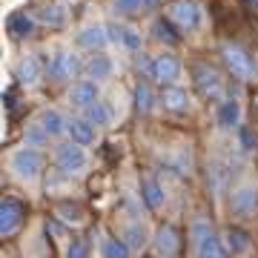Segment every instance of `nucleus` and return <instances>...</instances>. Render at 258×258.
<instances>
[{
    "label": "nucleus",
    "instance_id": "9b49d317",
    "mask_svg": "<svg viewBox=\"0 0 258 258\" xmlns=\"http://www.w3.org/2000/svg\"><path fill=\"white\" fill-rule=\"evenodd\" d=\"M161 103H164V109L172 112V115L189 112V95H186V89H181L175 83H166L164 89H161Z\"/></svg>",
    "mask_w": 258,
    "mask_h": 258
},
{
    "label": "nucleus",
    "instance_id": "aec40b11",
    "mask_svg": "<svg viewBox=\"0 0 258 258\" xmlns=\"http://www.w3.org/2000/svg\"><path fill=\"white\" fill-rule=\"evenodd\" d=\"M224 247L230 249L232 255H241V252H247L249 249V235L244 230H238V227H230V230L224 232Z\"/></svg>",
    "mask_w": 258,
    "mask_h": 258
},
{
    "label": "nucleus",
    "instance_id": "f03ea898",
    "mask_svg": "<svg viewBox=\"0 0 258 258\" xmlns=\"http://www.w3.org/2000/svg\"><path fill=\"white\" fill-rule=\"evenodd\" d=\"M192 81H195V89L201 92V98H207V101H224V78L210 63H195Z\"/></svg>",
    "mask_w": 258,
    "mask_h": 258
},
{
    "label": "nucleus",
    "instance_id": "f8f14e48",
    "mask_svg": "<svg viewBox=\"0 0 258 258\" xmlns=\"http://www.w3.org/2000/svg\"><path fill=\"white\" fill-rule=\"evenodd\" d=\"M98 101V81H78L69 89V103H75L78 109H89Z\"/></svg>",
    "mask_w": 258,
    "mask_h": 258
},
{
    "label": "nucleus",
    "instance_id": "0eeeda50",
    "mask_svg": "<svg viewBox=\"0 0 258 258\" xmlns=\"http://www.w3.org/2000/svg\"><path fill=\"white\" fill-rule=\"evenodd\" d=\"M169 20L181 32H195V29L201 26V9L195 6L192 0H178V3H172V9H169Z\"/></svg>",
    "mask_w": 258,
    "mask_h": 258
},
{
    "label": "nucleus",
    "instance_id": "2eb2a0df",
    "mask_svg": "<svg viewBox=\"0 0 258 258\" xmlns=\"http://www.w3.org/2000/svg\"><path fill=\"white\" fill-rule=\"evenodd\" d=\"M181 247V238H178L175 227H161L155 232V249L161 252V258H172Z\"/></svg>",
    "mask_w": 258,
    "mask_h": 258
},
{
    "label": "nucleus",
    "instance_id": "bb28decb",
    "mask_svg": "<svg viewBox=\"0 0 258 258\" xmlns=\"http://www.w3.org/2000/svg\"><path fill=\"white\" fill-rule=\"evenodd\" d=\"M129 244L123 238H106L103 241V258H129Z\"/></svg>",
    "mask_w": 258,
    "mask_h": 258
},
{
    "label": "nucleus",
    "instance_id": "473e14b6",
    "mask_svg": "<svg viewBox=\"0 0 258 258\" xmlns=\"http://www.w3.org/2000/svg\"><path fill=\"white\" fill-rule=\"evenodd\" d=\"M144 3H147V0H115V6H118L120 12H126V15L141 12V9H144Z\"/></svg>",
    "mask_w": 258,
    "mask_h": 258
},
{
    "label": "nucleus",
    "instance_id": "1a4fd4ad",
    "mask_svg": "<svg viewBox=\"0 0 258 258\" xmlns=\"http://www.w3.org/2000/svg\"><path fill=\"white\" fill-rule=\"evenodd\" d=\"M78 69H81V63H78V57L72 52H55L46 66L52 81H72L75 75H78Z\"/></svg>",
    "mask_w": 258,
    "mask_h": 258
},
{
    "label": "nucleus",
    "instance_id": "dca6fc26",
    "mask_svg": "<svg viewBox=\"0 0 258 258\" xmlns=\"http://www.w3.org/2000/svg\"><path fill=\"white\" fill-rule=\"evenodd\" d=\"M6 29H9L12 37H29L35 32V18L26 15V12H12L6 18Z\"/></svg>",
    "mask_w": 258,
    "mask_h": 258
},
{
    "label": "nucleus",
    "instance_id": "5701e85b",
    "mask_svg": "<svg viewBox=\"0 0 258 258\" xmlns=\"http://www.w3.org/2000/svg\"><path fill=\"white\" fill-rule=\"evenodd\" d=\"M40 123H43V129H46L52 138H55V135H60V132H66L63 115H60V112H55V109H46V112H43V115H40Z\"/></svg>",
    "mask_w": 258,
    "mask_h": 258
},
{
    "label": "nucleus",
    "instance_id": "2f4dec72",
    "mask_svg": "<svg viewBox=\"0 0 258 258\" xmlns=\"http://www.w3.org/2000/svg\"><path fill=\"white\" fill-rule=\"evenodd\" d=\"M238 138H241V147L247 149V152H255L258 149V138H255V132L249 126H241L238 129Z\"/></svg>",
    "mask_w": 258,
    "mask_h": 258
},
{
    "label": "nucleus",
    "instance_id": "a878e982",
    "mask_svg": "<svg viewBox=\"0 0 258 258\" xmlns=\"http://www.w3.org/2000/svg\"><path fill=\"white\" fill-rule=\"evenodd\" d=\"M152 106H155V95H152V89H149L147 83H138V86H135V109L147 115Z\"/></svg>",
    "mask_w": 258,
    "mask_h": 258
},
{
    "label": "nucleus",
    "instance_id": "a211bd4d",
    "mask_svg": "<svg viewBox=\"0 0 258 258\" xmlns=\"http://www.w3.org/2000/svg\"><path fill=\"white\" fill-rule=\"evenodd\" d=\"M141 198H144V204H147L149 210H161L166 201L164 186L158 184V181H152V178H147V181H141Z\"/></svg>",
    "mask_w": 258,
    "mask_h": 258
},
{
    "label": "nucleus",
    "instance_id": "7ed1b4c3",
    "mask_svg": "<svg viewBox=\"0 0 258 258\" xmlns=\"http://www.w3.org/2000/svg\"><path fill=\"white\" fill-rule=\"evenodd\" d=\"M9 169L20 178V181H35V178L40 175V169H43V158H40V152H37V149H32L26 144L23 149L12 152Z\"/></svg>",
    "mask_w": 258,
    "mask_h": 258
},
{
    "label": "nucleus",
    "instance_id": "f3484780",
    "mask_svg": "<svg viewBox=\"0 0 258 258\" xmlns=\"http://www.w3.org/2000/svg\"><path fill=\"white\" fill-rule=\"evenodd\" d=\"M86 78H92V81H106L112 75V57L103 55V52H98V55H92L89 60H86Z\"/></svg>",
    "mask_w": 258,
    "mask_h": 258
},
{
    "label": "nucleus",
    "instance_id": "393cba45",
    "mask_svg": "<svg viewBox=\"0 0 258 258\" xmlns=\"http://www.w3.org/2000/svg\"><path fill=\"white\" fill-rule=\"evenodd\" d=\"M152 35H155L158 40H166V43H178V40H181V35L172 29V20H166V18H158L155 23H152Z\"/></svg>",
    "mask_w": 258,
    "mask_h": 258
},
{
    "label": "nucleus",
    "instance_id": "412c9836",
    "mask_svg": "<svg viewBox=\"0 0 258 258\" xmlns=\"http://www.w3.org/2000/svg\"><path fill=\"white\" fill-rule=\"evenodd\" d=\"M106 40H109V35H106L103 26H86L81 35H78V43L86 46V49H101Z\"/></svg>",
    "mask_w": 258,
    "mask_h": 258
},
{
    "label": "nucleus",
    "instance_id": "6e6552de",
    "mask_svg": "<svg viewBox=\"0 0 258 258\" xmlns=\"http://www.w3.org/2000/svg\"><path fill=\"white\" fill-rule=\"evenodd\" d=\"M258 210V189L255 186H241L230 195V212L235 218H252Z\"/></svg>",
    "mask_w": 258,
    "mask_h": 258
},
{
    "label": "nucleus",
    "instance_id": "20e7f679",
    "mask_svg": "<svg viewBox=\"0 0 258 258\" xmlns=\"http://www.w3.org/2000/svg\"><path fill=\"white\" fill-rule=\"evenodd\" d=\"M221 57H224V63H227V69H230L232 78L247 81V78L255 75V60H252V57H249L241 46H235V43H224V46H221Z\"/></svg>",
    "mask_w": 258,
    "mask_h": 258
},
{
    "label": "nucleus",
    "instance_id": "72a5a7b5",
    "mask_svg": "<svg viewBox=\"0 0 258 258\" xmlns=\"http://www.w3.org/2000/svg\"><path fill=\"white\" fill-rule=\"evenodd\" d=\"M57 212H63V218H66V221H72V224H78V221L83 218V215H81V207H69V204H63Z\"/></svg>",
    "mask_w": 258,
    "mask_h": 258
},
{
    "label": "nucleus",
    "instance_id": "b1692460",
    "mask_svg": "<svg viewBox=\"0 0 258 258\" xmlns=\"http://www.w3.org/2000/svg\"><path fill=\"white\" fill-rule=\"evenodd\" d=\"M83 112H86L83 118H89L95 126H106V123L112 120V109H109V106H106L103 101H95L89 109H83Z\"/></svg>",
    "mask_w": 258,
    "mask_h": 258
},
{
    "label": "nucleus",
    "instance_id": "39448f33",
    "mask_svg": "<svg viewBox=\"0 0 258 258\" xmlns=\"http://www.w3.org/2000/svg\"><path fill=\"white\" fill-rule=\"evenodd\" d=\"M55 164L60 172L72 175V172H81L86 166V152H83V144L78 141H69V144H60L55 149Z\"/></svg>",
    "mask_w": 258,
    "mask_h": 258
},
{
    "label": "nucleus",
    "instance_id": "4be33fe9",
    "mask_svg": "<svg viewBox=\"0 0 258 258\" xmlns=\"http://www.w3.org/2000/svg\"><path fill=\"white\" fill-rule=\"evenodd\" d=\"M40 23H46L49 29H63L66 26V9L57 3H49L40 9Z\"/></svg>",
    "mask_w": 258,
    "mask_h": 258
},
{
    "label": "nucleus",
    "instance_id": "c756f323",
    "mask_svg": "<svg viewBox=\"0 0 258 258\" xmlns=\"http://www.w3.org/2000/svg\"><path fill=\"white\" fill-rule=\"evenodd\" d=\"M120 43L129 49V52H141V32L129 26H120Z\"/></svg>",
    "mask_w": 258,
    "mask_h": 258
},
{
    "label": "nucleus",
    "instance_id": "6ab92c4d",
    "mask_svg": "<svg viewBox=\"0 0 258 258\" xmlns=\"http://www.w3.org/2000/svg\"><path fill=\"white\" fill-rule=\"evenodd\" d=\"M238 118H241V106H238V101H232V98L221 101V106H218V126H221V129L238 126Z\"/></svg>",
    "mask_w": 258,
    "mask_h": 258
},
{
    "label": "nucleus",
    "instance_id": "c85d7f7f",
    "mask_svg": "<svg viewBox=\"0 0 258 258\" xmlns=\"http://www.w3.org/2000/svg\"><path fill=\"white\" fill-rule=\"evenodd\" d=\"M49 138H52V135L43 129V123H29L26 126V144L29 147H43Z\"/></svg>",
    "mask_w": 258,
    "mask_h": 258
},
{
    "label": "nucleus",
    "instance_id": "f257e3e1",
    "mask_svg": "<svg viewBox=\"0 0 258 258\" xmlns=\"http://www.w3.org/2000/svg\"><path fill=\"white\" fill-rule=\"evenodd\" d=\"M192 241H195V258H227L221 238L212 232L210 221H204V218H198L192 224Z\"/></svg>",
    "mask_w": 258,
    "mask_h": 258
},
{
    "label": "nucleus",
    "instance_id": "4468645a",
    "mask_svg": "<svg viewBox=\"0 0 258 258\" xmlns=\"http://www.w3.org/2000/svg\"><path fill=\"white\" fill-rule=\"evenodd\" d=\"M66 132L72 135V141H78V144H83V147L95 144V123L89 118H72V120H66Z\"/></svg>",
    "mask_w": 258,
    "mask_h": 258
},
{
    "label": "nucleus",
    "instance_id": "c9c22d12",
    "mask_svg": "<svg viewBox=\"0 0 258 258\" xmlns=\"http://www.w3.org/2000/svg\"><path fill=\"white\" fill-rule=\"evenodd\" d=\"M247 3H252V6H258V0H247Z\"/></svg>",
    "mask_w": 258,
    "mask_h": 258
},
{
    "label": "nucleus",
    "instance_id": "ddd939ff",
    "mask_svg": "<svg viewBox=\"0 0 258 258\" xmlns=\"http://www.w3.org/2000/svg\"><path fill=\"white\" fill-rule=\"evenodd\" d=\"M15 78H18V83H23V86H35V83L43 78V66H40V60H37L35 55H26V57H20L18 66H15Z\"/></svg>",
    "mask_w": 258,
    "mask_h": 258
},
{
    "label": "nucleus",
    "instance_id": "f704fd0d",
    "mask_svg": "<svg viewBox=\"0 0 258 258\" xmlns=\"http://www.w3.org/2000/svg\"><path fill=\"white\" fill-rule=\"evenodd\" d=\"M155 3H158V0H147V6H155Z\"/></svg>",
    "mask_w": 258,
    "mask_h": 258
},
{
    "label": "nucleus",
    "instance_id": "7c9ffc66",
    "mask_svg": "<svg viewBox=\"0 0 258 258\" xmlns=\"http://www.w3.org/2000/svg\"><path fill=\"white\" fill-rule=\"evenodd\" d=\"M89 241L86 238H75L72 244H69V252H66V258H89Z\"/></svg>",
    "mask_w": 258,
    "mask_h": 258
},
{
    "label": "nucleus",
    "instance_id": "423d86ee",
    "mask_svg": "<svg viewBox=\"0 0 258 258\" xmlns=\"http://www.w3.org/2000/svg\"><path fill=\"white\" fill-rule=\"evenodd\" d=\"M23 215H26V207L18 201V198H3L0 201V235H15L23 224Z\"/></svg>",
    "mask_w": 258,
    "mask_h": 258
},
{
    "label": "nucleus",
    "instance_id": "cd10ccee",
    "mask_svg": "<svg viewBox=\"0 0 258 258\" xmlns=\"http://www.w3.org/2000/svg\"><path fill=\"white\" fill-rule=\"evenodd\" d=\"M123 241H126L129 247H144L147 244V227L144 224H129L126 230H123Z\"/></svg>",
    "mask_w": 258,
    "mask_h": 258
},
{
    "label": "nucleus",
    "instance_id": "9d476101",
    "mask_svg": "<svg viewBox=\"0 0 258 258\" xmlns=\"http://www.w3.org/2000/svg\"><path fill=\"white\" fill-rule=\"evenodd\" d=\"M149 72H152V78H155L161 86L175 83L178 78H181V60H178L175 55H158L155 60H152V66H149Z\"/></svg>",
    "mask_w": 258,
    "mask_h": 258
}]
</instances>
